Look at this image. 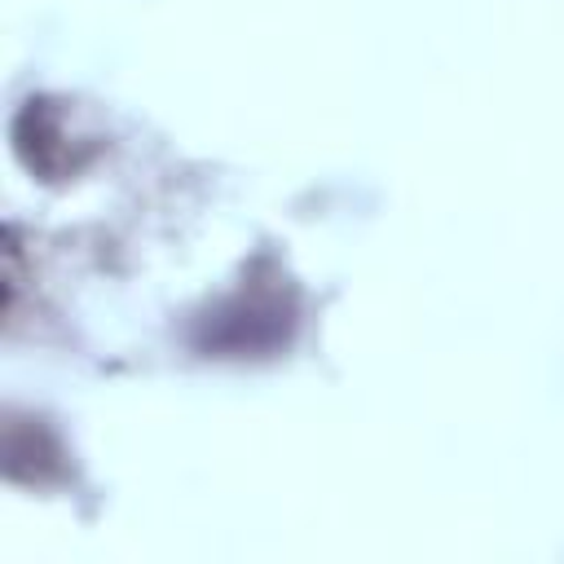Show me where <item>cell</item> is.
<instances>
[{
	"label": "cell",
	"instance_id": "cell-1",
	"mask_svg": "<svg viewBox=\"0 0 564 564\" xmlns=\"http://www.w3.org/2000/svg\"><path fill=\"white\" fill-rule=\"evenodd\" d=\"M62 137H66V132H62L57 115H53L44 101H26L22 115L13 119V145H18V154H22L35 172H44V176H57V172L75 167V154L66 150Z\"/></svg>",
	"mask_w": 564,
	"mask_h": 564
}]
</instances>
